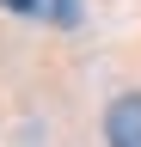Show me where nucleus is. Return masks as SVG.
<instances>
[{
	"label": "nucleus",
	"instance_id": "nucleus-1",
	"mask_svg": "<svg viewBox=\"0 0 141 147\" xmlns=\"http://www.w3.org/2000/svg\"><path fill=\"white\" fill-rule=\"evenodd\" d=\"M104 135H111V147H141V92H129V98L111 104Z\"/></svg>",
	"mask_w": 141,
	"mask_h": 147
},
{
	"label": "nucleus",
	"instance_id": "nucleus-2",
	"mask_svg": "<svg viewBox=\"0 0 141 147\" xmlns=\"http://www.w3.org/2000/svg\"><path fill=\"white\" fill-rule=\"evenodd\" d=\"M37 12L55 18V25H67V18H74V0H37Z\"/></svg>",
	"mask_w": 141,
	"mask_h": 147
},
{
	"label": "nucleus",
	"instance_id": "nucleus-3",
	"mask_svg": "<svg viewBox=\"0 0 141 147\" xmlns=\"http://www.w3.org/2000/svg\"><path fill=\"white\" fill-rule=\"evenodd\" d=\"M0 6H12V12H37V0H0Z\"/></svg>",
	"mask_w": 141,
	"mask_h": 147
}]
</instances>
